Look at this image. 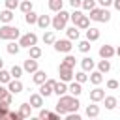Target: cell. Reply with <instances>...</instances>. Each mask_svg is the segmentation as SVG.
Listing matches in <instances>:
<instances>
[{
	"instance_id": "1",
	"label": "cell",
	"mask_w": 120,
	"mask_h": 120,
	"mask_svg": "<svg viewBox=\"0 0 120 120\" xmlns=\"http://www.w3.org/2000/svg\"><path fill=\"white\" fill-rule=\"evenodd\" d=\"M58 103L62 105V107H66V111L68 112H77V109L81 107V103H79V99H77V96H60V99H58Z\"/></svg>"
},
{
	"instance_id": "2",
	"label": "cell",
	"mask_w": 120,
	"mask_h": 120,
	"mask_svg": "<svg viewBox=\"0 0 120 120\" xmlns=\"http://www.w3.org/2000/svg\"><path fill=\"white\" fill-rule=\"evenodd\" d=\"M88 17L96 22H107V21H111V11L107 8H94V9H90Z\"/></svg>"
},
{
	"instance_id": "3",
	"label": "cell",
	"mask_w": 120,
	"mask_h": 120,
	"mask_svg": "<svg viewBox=\"0 0 120 120\" xmlns=\"http://www.w3.org/2000/svg\"><path fill=\"white\" fill-rule=\"evenodd\" d=\"M21 38V30L9 24L0 26V39H19Z\"/></svg>"
},
{
	"instance_id": "4",
	"label": "cell",
	"mask_w": 120,
	"mask_h": 120,
	"mask_svg": "<svg viewBox=\"0 0 120 120\" xmlns=\"http://www.w3.org/2000/svg\"><path fill=\"white\" fill-rule=\"evenodd\" d=\"M68 19H69V13H68V11H64V9L56 11V15H54V19H52V28H54V30H64Z\"/></svg>"
},
{
	"instance_id": "5",
	"label": "cell",
	"mask_w": 120,
	"mask_h": 120,
	"mask_svg": "<svg viewBox=\"0 0 120 120\" xmlns=\"http://www.w3.org/2000/svg\"><path fill=\"white\" fill-rule=\"evenodd\" d=\"M58 73H60V81H64V82H69V81H73V68H69V66H66V64H60L58 66Z\"/></svg>"
},
{
	"instance_id": "6",
	"label": "cell",
	"mask_w": 120,
	"mask_h": 120,
	"mask_svg": "<svg viewBox=\"0 0 120 120\" xmlns=\"http://www.w3.org/2000/svg\"><path fill=\"white\" fill-rule=\"evenodd\" d=\"M38 43V36L34 34V32H28V34H24V36H21L19 38V45L21 47H32V45H36Z\"/></svg>"
},
{
	"instance_id": "7",
	"label": "cell",
	"mask_w": 120,
	"mask_h": 120,
	"mask_svg": "<svg viewBox=\"0 0 120 120\" xmlns=\"http://www.w3.org/2000/svg\"><path fill=\"white\" fill-rule=\"evenodd\" d=\"M54 84H56L54 79H47L43 84H39V94H41L43 98H49V96L54 92Z\"/></svg>"
},
{
	"instance_id": "8",
	"label": "cell",
	"mask_w": 120,
	"mask_h": 120,
	"mask_svg": "<svg viewBox=\"0 0 120 120\" xmlns=\"http://www.w3.org/2000/svg\"><path fill=\"white\" fill-rule=\"evenodd\" d=\"M73 49V45H71V39L68 38V39H56L54 41V51H58V52H69Z\"/></svg>"
},
{
	"instance_id": "9",
	"label": "cell",
	"mask_w": 120,
	"mask_h": 120,
	"mask_svg": "<svg viewBox=\"0 0 120 120\" xmlns=\"http://www.w3.org/2000/svg\"><path fill=\"white\" fill-rule=\"evenodd\" d=\"M22 69H24L26 73H34V71H38V60L28 56V58L24 60V66H22Z\"/></svg>"
},
{
	"instance_id": "10",
	"label": "cell",
	"mask_w": 120,
	"mask_h": 120,
	"mask_svg": "<svg viewBox=\"0 0 120 120\" xmlns=\"http://www.w3.org/2000/svg\"><path fill=\"white\" fill-rule=\"evenodd\" d=\"M22 82L19 81V79H11L9 82H8V90L11 92V94H19V92H22Z\"/></svg>"
},
{
	"instance_id": "11",
	"label": "cell",
	"mask_w": 120,
	"mask_h": 120,
	"mask_svg": "<svg viewBox=\"0 0 120 120\" xmlns=\"http://www.w3.org/2000/svg\"><path fill=\"white\" fill-rule=\"evenodd\" d=\"M101 99H105V90H101L99 86H96L94 90H90V101L98 103V101H101Z\"/></svg>"
},
{
	"instance_id": "12",
	"label": "cell",
	"mask_w": 120,
	"mask_h": 120,
	"mask_svg": "<svg viewBox=\"0 0 120 120\" xmlns=\"http://www.w3.org/2000/svg\"><path fill=\"white\" fill-rule=\"evenodd\" d=\"M116 54V51L112 49V45H101L99 47V56L101 58H112Z\"/></svg>"
},
{
	"instance_id": "13",
	"label": "cell",
	"mask_w": 120,
	"mask_h": 120,
	"mask_svg": "<svg viewBox=\"0 0 120 120\" xmlns=\"http://www.w3.org/2000/svg\"><path fill=\"white\" fill-rule=\"evenodd\" d=\"M36 24H38V26H39L41 30H45V28H47L49 24H52V19H51L49 15H39V17H38V22H36Z\"/></svg>"
},
{
	"instance_id": "14",
	"label": "cell",
	"mask_w": 120,
	"mask_h": 120,
	"mask_svg": "<svg viewBox=\"0 0 120 120\" xmlns=\"http://www.w3.org/2000/svg\"><path fill=\"white\" fill-rule=\"evenodd\" d=\"M32 81H34L36 84H43V82L47 81V73H45V71H41V69H38V71H34Z\"/></svg>"
},
{
	"instance_id": "15",
	"label": "cell",
	"mask_w": 120,
	"mask_h": 120,
	"mask_svg": "<svg viewBox=\"0 0 120 120\" xmlns=\"http://www.w3.org/2000/svg\"><path fill=\"white\" fill-rule=\"evenodd\" d=\"M0 21H2L4 24L11 22V21H13V9H8V8H6V9L0 13Z\"/></svg>"
},
{
	"instance_id": "16",
	"label": "cell",
	"mask_w": 120,
	"mask_h": 120,
	"mask_svg": "<svg viewBox=\"0 0 120 120\" xmlns=\"http://www.w3.org/2000/svg\"><path fill=\"white\" fill-rule=\"evenodd\" d=\"M88 79H90V82H92V84H96V86H98V84H101V81H103V73H101L99 69H98V71H92Z\"/></svg>"
},
{
	"instance_id": "17",
	"label": "cell",
	"mask_w": 120,
	"mask_h": 120,
	"mask_svg": "<svg viewBox=\"0 0 120 120\" xmlns=\"http://www.w3.org/2000/svg\"><path fill=\"white\" fill-rule=\"evenodd\" d=\"M66 92H68V84H66L64 81H60V82L56 81V84H54V94L60 98V96H64Z\"/></svg>"
},
{
	"instance_id": "18",
	"label": "cell",
	"mask_w": 120,
	"mask_h": 120,
	"mask_svg": "<svg viewBox=\"0 0 120 120\" xmlns=\"http://www.w3.org/2000/svg\"><path fill=\"white\" fill-rule=\"evenodd\" d=\"M68 92H71V96H81V92H82V86H81V82L73 81V82L68 86Z\"/></svg>"
},
{
	"instance_id": "19",
	"label": "cell",
	"mask_w": 120,
	"mask_h": 120,
	"mask_svg": "<svg viewBox=\"0 0 120 120\" xmlns=\"http://www.w3.org/2000/svg\"><path fill=\"white\" fill-rule=\"evenodd\" d=\"M30 105L36 107V109H39V107L43 105V96H41V94H32V96H30Z\"/></svg>"
},
{
	"instance_id": "20",
	"label": "cell",
	"mask_w": 120,
	"mask_h": 120,
	"mask_svg": "<svg viewBox=\"0 0 120 120\" xmlns=\"http://www.w3.org/2000/svg\"><path fill=\"white\" fill-rule=\"evenodd\" d=\"M75 26H77V28H84V30H86V28L90 26V17H88V15H81V17H79V21L75 22Z\"/></svg>"
},
{
	"instance_id": "21",
	"label": "cell",
	"mask_w": 120,
	"mask_h": 120,
	"mask_svg": "<svg viewBox=\"0 0 120 120\" xmlns=\"http://www.w3.org/2000/svg\"><path fill=\"white\" fill-rule=\"evenodd\" d=\"M81 68H82L84 71H92V69H94V60H92L90 56H84V58L81 60Z\"/></svg>"
},
{
	"instance_id": "22",
	"label": "cell",
	"mask_w": 120,
	"mask_h": 120,
	"mask_svg": "<svg viewBox=\"0 0 120 120\" xmlns=\"http://www.w3.org/2000/svg\"><path fill=\"white\" fill-rule=\"evenodd\" d=\"M86 39H90V41H96V39H99V30L98 28H86Z\"/></svg>"
},
{
	"instance_id": "23",
	"label": "cell",
	"mask_w": 120,
	"mask_h": 120,
	"mask_svg": "<svg viewBox=\"0 0 120 120\" xmlns=\"http://www.w3.org/2000/svg\"><path fill=\"white\" fill-rule=\"evenodd\" d=\"M98 69H99L101 73H107V71L111 69V62H109V58H103V60H99V64H98Z\"/></svg>"
},
{
	"instance_id": "24",
	"label": "cell",
	"mask_w": 120,
	"mask_h": 120,
	"mask_svg": "<svg viewBox=\"0 0 120 120\" xmlns=\"http://www.w3.org/2000/svg\"><path fill=\"white\" fill-rule=\"evenodd\" d=\"M98 114H99V107L98 105H88L86 107V116L88 118H96Z\"/></svg>"
},
{
	"instance_id": "25",
	"label": "cell",
	"mask_w": 120,
	"mask_h": 120,
	"mask_svg": "<svg viewBox=\"0 0 120 120\" xmlns=\"http://www.w3.org/2000/svg\"><path fill=\"white\" fill-rule=\"evenodd\" d=\"M11 79H13V77H11V71L0 69V82H2V84H8V82H9Z\"/></svg>"
},
{
	"instance_id": "26",
	"label": "cell",
	"mask_w": 120,
	"mask_h": 120,
	"mask_svg": "<svg viewBox=\"0 0 120 120\" xmlns=\"http://www.w3.org/2000/svg\"><path fill=\"white\" fill-rule=\"evenodd\" d=\"M64 6V0H49V9L52 11H60Z\"/></svg>"
},
{
	"instance_id": "27",
	"label": "cell",
	"mask_w": 120,
	"mask_h": 120,
	"mask_svg": "<svg viewBox=\"0 0 120 120\" xmlns=\"http://www.w3.org/2000/svg\"><path fill=\"white\" fill-rule=\"evenodd\" d=\"M19 8H21V11H22V13H28V11H32V0H21Z\"/></svg>"
},
{
	"instance_id": "28",
	"label": "cell",
	"mask_w": 120,
	"mask_h": 120,
	"mask_svg": "<svg viewBox=\"0 0 120 120\" xmlns=\"http://www.w3.org/2000/svg\"><path fill=\"white\" fill-rule=\"evenodd\" d=\"M38 17H39V15H36L34 11H28V13H24V21H26L28 24H36V22H38Z\"/></svg>"
},
{
	"instance_id": "29",
	"label": "cell",
	"mask_w": 120,
	"mask_h": 120,
	"mask_svg": "<svg viewBox=\"0 0 120 120\" xmlns=\"http://www.w3.org/2000/svg\"><path fill=\"white\" fill-rule=\"evenodd\" d=\"M66 34H68V38H69L71 41H73V39H79V30H77V26H75V24H73L71 28H68V30H66Z\"/></svg>"
},
{
	"instance_id": "30",
	"label": "cell",
	"mask_w": 120,
	"mask_h": 120,
	"mask_svg": "<svg viewBox=\"0 0 120 120\" xmlns=\"http://www.w3.org/2000/svg\"><path fill=\"white\" fill-rule=\"evenodd\" d=\"M116 98H112V96H107L105 98V109H109V111H112L114 107H116Z\"/></svg>"
},
{
	"instance_id": "31",
	"label": "cell",
	"mask_w": 120,
	"mask_h": 120,
	"mask_svg": "<svg viewBox=\"0 0 120 120\" xmlns=\"http://www.w3.org/2000/svg\"><path fill=\"white\" fill-rule=\"evenodd\" d=\"M21 114H22V118H28L32 114V105L30 103H22L21 105Z\"/></svg>"
},
{
	"instance_id": "32",
	"label": "cell",
	"mask_w": 120,
	"mask_h": 120,
	"mask_svg": "<svg viewBox=\"0 0 120 120\" xmlns=\"http://www.w3.org/2000/svg\"><path fill=\"white\" fill-rule=\"evenodd\" d=\"M19 51H21V45L19 43H15V41H9L8 43V52L9 54H17Z\"/></svg>"
},
{
	"instance_id": "33",
	"label": "cell",
	"mask_w": 120,
	"mask_h": 120,
	"mask_svg": "<svg viewBox=\"0 0 120 120\" xmlns=\"http://www.w3.org/2000/svg\"><path fill=\"white\" fill-rule=\"evenodd\" d=\"M41 54H43V52H41V49H39L38 45H32V47H30V54H28L30 58H36V60H38Z\"/></svg>"
},
{
	"instance_id": "34",
	"label": "cell",
	"mask_w": 120,
	"mask_h": 120,
	"mask_svg": "<svg viewBox=\"0 0 120 120\" xmlns=\"http://www.w3.org/2000/svg\"><path fill=\"white\" fill-rule=\"evenodd\" d=\"M90 39H82V41H79V51L81 52H88L90 51Z\"/></svg>"
},
{
	"instance_id": "35",
	"label": "cell",
	"mask_w": 120,
	"mask_h": 120,
	"mask_svg": "<svg viewBox=\"0 0 120 120\" xmlns=\"http://www.w3.org/2000/svg\"><path fill=\"white\" fill-rule=\"evenodd\" d=\"M9 71H11V77H13V79H21V75H22V71H24V69H22L21 66H13Z\"/></svg>"
},
{
	"instance_id": "36",
	"label": "cell",
	"mask_w": 120,
	"mask_h": 120,
	"mask_svg": "<svg viewBox=\"0 0 120 120\" xmlns=\"http://www.w3.org/2000/svg\"><path fill=\"white\" fill-rule=\"evenodd\" d=\"M8 107H9V103L8 101H4V99H0V118H4V116H8Z\"/></svg>"
},
{
	"instance_id": "37",
	"label": "cell",
	"mask_w": 120,
	"mask_h": 120,
	"mask_svg": "<svg viewBox=\"0 0 120 120\" xmlns=\"http://www.w3.org/2000/svg\"><path fill=\"white\" fill-rule=\"evenodd\" d=\"M43 41H45L47 45L54 43V41H56V38H54V32H45V34H43Z\"/></svg>"
},
{
	"instance_id": "38",
	"label": "cell",
	"mask_w": 120,
	"mask_h": 120,
	"mask_svg": "<svg viewBox=\"0 0 120 120\" xmlns=\"http://www.w3.org/2000/svg\"><path fill=\"white\" fill-rule=\"evenodd\" d=\"M75 81H77V82H81V84H82V82H86V81H88V75H86V71L82 69V71L75 73Z\"/></svg>"
},
{
	"instance_id": "39",
	"label": "cell",
	"mask_w": 120,
	"mask_h": 120,
	"mask_svg": "<svg viewBox=\"0 0 120 120\" xmlns=\"http://www.w3.org/2000/svg\"><path fill=\"white\" fill-rule=\"evenodd\" d=\"M81 8H84L86 11H90V9L96 8V0H82V6Z\"/></svg>"
},
{
	"instance_id": "40",
	"label": "cell",
	"mask_w": 120,
	"mask_h": 120,
	"mask_svg": "<svg viewBox=\"0 0 120 120\" xmlns=\"http://www.w3.org/2000/svg\"><path fill=\"white\" fill-rule=\"evenodd\" d=\"M62 64H66V66H69V68H75V56L68 54V56L64 58V62H62Z\"/></svg>"
},
{
	"instance_id": "41",
	"label": "cell",
	"mask_w": 120,
	"mask_h": 120,
	"mask_svg": "<svg viewBox=\"0 0 120 120\" xmlns=\"http://www.w3.org/2000/svg\"><path fill=\"white\" fill-rule=\"evenodd\" d=\"M118 86H120V82H118L116 79H109V81H107V88H111V90H116Z\"/></svg>"
},
{
	"instance_id": "42",
	"label": "cell",
	"mask_w": 120,
	"mask_h": 120,
	"mask_svg": "<svg viewBox=\"0 0 120 120\" xmlns=\"http://www.w3.org/2000/svg\"><path fill=\"white\" fill-rule=\"evenodd\" d=\"M19 0H6V8L8 9H15V8H19Z\"/></svg>"
},
{
	"instance_id": "43",
	"label": "cell",
	"mask_w": 120,
	"mask_h": 120,
	"mask_svg": "<svg viewBox=\"0 0 120 120\" xmlns=\"http://www.w3.org/2000/svg\"><path fill=\"white\" fill-rule=\"evenodd\" d=\"M81 15H82V13H81V11H79V9H75V11H73V13H69V19H71V21H73V24H75V22H77V21H79V17H81Z\"/></svg>"
},
{
	"instance_id": "44",
	"label": "cell",
	"mask_w": 120,
	"mask_h": 120,
	"mask_svg": "<svg viewBox=\"0 0 120 120\" xmlns=\"http://www.w3.org/2000/svg\"><path fill=\"white\" fill-rule=\"evenodd\" d=\"M8 116H9L11 120H21V118H22V114H21V111H19V112H15V111H11V112H8Z\"/></svg>"
},
{
	"instance_id": "45",
	"label": "cell",
	"mask_w": 120,
	"mask_h": 120,
	"mask_svg": "<svg viewBox=\"0 0 120 120\" xmlns=\"http://www.w3.org/2000/svg\"><path fill=\"white\" fill-rule=\"evenodd\" d=\"M56 112H58L60 116H64V114H68V111H66V107H62L60 103H56Z\"/></svg>"
},
{
	"instance_id": "46",
	"label": "cell",
	"mask_w": 120,
	"mask_h": 120,
	"mask_svg": "<svg viewBox=\"0 0 120 120\" xmlns=\"http://www.w3.org/2000/svg\"><path fill=\"white\" fill-rule=\"evenodd\" d=\"M69 4H71V8H73V9H77V8H81V6H82V0H69Z\"/></svg>"
},
{
	"instance_id": "47",
	"label": "cell",
	"mask_w": 120,
	"mask_h": 120,
	"mask_svg": "<svg viewBox=\"0 0 120 120\" xmlns=\"http://www.w3.org/2000/svg\"><path fill=\"white\" fill-rule=\"evenodd\" d=\"M8 94H9V90H6V88L2 86V82H0V99H4Z\"/></svg>"
},
{
	"instance_id": "48",
	"label": "cell",
	"mask_w": 120,
	"mask_h": 120,
	"mask_svg": "<svg viewBox=\"0 0 120 120\" xmlns=\"http://www.w3.org/2000/svg\"><path fill=\"white\" fill-rule=\"evenodd\" d=\"M98 2H99V6H101V8H109V6L112 4V0H98Z\"/></svg>"
},
{
	"instance_id": "49",
	"label": "cell",
	"mask_w": 120,
	"mask_h": 120,
	"mask_svg": "<svg viewBox=\"0 0 120 120\" xmlns=\"http://www.w3.org/2000/svg\"><path fill=\"white\" fill-rule=\"evenodd\" d=\"M49 114H51V112H49L47 109H41V111H39V118H49Z\"/></svg>"
},
{
	"instance_id": "50",
	"label": "cell",
	"mask_w": 120,
	"mask_h": 120,
	"mask_svg": "<svg viewBox=\"0 0 120 120\" xmlns=\"http://www.w3.org/2000/svg\"><path fill=\"white\" fill-rule=\"evenodd\" d=\"M68 120H81V116H79L77 112H75V114H73V112H68Z\"/></svg>"
},
{
	"instance_id": "51",
	"label": "cell",
	"mask_w": 120,
	"mask_h": 120,
	"mask_svg": "<svg viewBox=\"0 0 120 120\" xmlns=\"http://www.w3.org/2000/svg\"><path fill=\"white\" fill-rule=\"evenodd\" d=\"M4 101H8V103L11 105V101H13V96H11V92H9V94H8L6 98H4Z\"/></svg>"
},
{
	"instance_id": "52",
	"label": "cell",
	"mask_w": 120,
	"mask_h": 120,
	"mask_svg": "<svg viewBox=\"0 0 120 120\" xmlns=\"http://www.w3.org/2000/svg\"><path fill=\"white\" fill-rule=\"evenodd\" d=\"M49 118H51V120H58V118H60V114H58V112H51V114H49Z\"/></svg>"
},
{
	"instance_id": "53",
	"label": "cell",
	"mask_w": 120,
	"mask_h": 120,
	"mask_svg": "<svg viewBox=\"0 0 120 120\" xmlns=\"http://www.w3.org/2000/svg\"><path fill=\"white\" fill-rule=\"evenodd\" d=\"M112 4H114V8L120 11V0H112Z\"/></svg>"
},
{
	"instance_id": "54",
	"label": "cell",
	"mask_w": 120,
	"mask_h": 120,
	"mask_svg": "<svg viewBox=\"0 0 120 120\" xmlns=\"http://www.w3.org/2000/svg\"><path fill=\"white\" fill-rule=\"evenodd\" d=\"M2 68H4V60L0 58V69H2Z\"/></svg>"
},
{
	"instance_id": "55",
	"label": "cell",
	"mask_w": 120,
	"mask_h": 120,
	"mask_svg": "<svg viewBox=\"0 0 120 120\" xmlns=\"http://www.w3.org/2000/svg\"><path fill=\"white\" fill-rule=\"evenodd\" d=\"M116 54H118V56H120V47H118V49H116Z\"/></svg>"
}]
</instances>
